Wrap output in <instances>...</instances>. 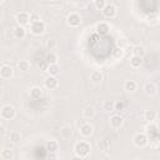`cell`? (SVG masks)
I'll return each mask as SVG.
<instances>
[{
    "instance_id": "obj_1",
    "label": "cell",
    "mask_w": 160,
    "mask_h": 160,
    "mask_svg": "<svg viewBox=\"0 0 160 160\" xmlns=\"http://www.w3.org/2000/svg\"><path fill=\"white\" fill-rule=\"evenodd\" d=\"M91 146L88 141H78L74 145V152L79 156V158H86L90 154Z\"/></svg>"
},
{
    "instance_id": "obj_2",
    "label": "cell",
    "mask_w": 160,
    "mask_h": 160,
    "mask_svg": "<svg viewBox=\"0 0 160 160\" xmlns=\"http://www.w3.org/2000/svg\"><path fill=\"white\" fill-rule=\"evenodd\" d=\"M45 29H46V25H45V22L41 21V20L30 24V31H31V34H34V35H36V36L42 35V34L45 32Z\"/></svg>"
},
{
    "instance_id": "obj_3",
    "label": "cell",
    "mask_w": 160,
    "mask_h": 160,
    "mask_svg": "<svg viewBox=\"0 0 160 160\" xmlns=\"http://www.w3.org/2000/svg\"><path fill=\"white\" fill-rule=\"evenodd\" d=\"M15 108L12 105H4L0 111V115L4 120H12L15 118Z\"/></svg>"
},
{
    "instance_id": "obj_4",
    "label": "cell",
    "mask_w": 160,
    "mask_h": 160,
    "mask_svg": "<svg viewBox=\"0 0 160 160\" xmlns=\"http://www.w3.org/2000/svg\"><path fill=\"white\" fill-rule=\"evenodd\" d=\"M132 142L138 148H145L148 145V142H149V138L145 134H142V132H138L132 138Z\"/></svg>"
},
{
    "instance_id": "obj_5",
    "label": "cell",
    "mask_w": 160,
    "mask_h": 160,
    "mask_svg": "<svg viewBox=\"0 0 160 160\" xmlns=\"http://www.w3.org/2000/svg\"><path fill=\"white\" fill-rule=\"evenodd\" d=\"M66 22H68V25L71 26V28H78V26H80V24H81V16H80L79 14H76V12H71V14L68 15Z\"/></svg>"
},
{
    "instance_id": "obj_6",
    "label": "cell",
    "mask_w": 160,
    "mask_h": 160,
    "mask_svg": "<svg viewBox=\"0 0 160 160\" xmlns=\"http://www.w3.org/2000/svg\"><path fill=\"white\" fill-rule=\"evenodd\" d=\"M18 25H21V26H25L30 22V14L26 12V11H20L16 14V18H15Z\"/></svg>"
},
{
    "instance_id": "obj_7",
    "label": "cell",
    "mask_w": 160,
    "mask_h": 160,
    "mask_svg": "<svg viewBox=\"0 0 160 160\" xmlns=\"http://www.w3.org/2000/svg\"><path fill=\"white\" fill-rule=\"evenodd\" d=\"M102 11V15L105 16V18H108V19H112V18H115L116 16V8L112 5V4H106L105 5V8L101 10Z\"/></svg>"
},
{
    "instance_id": "obj_8",
    "label": "cell",
    "mask_w": 160,
    "mask_h": 160,
    "mask_svg": "<svg viewBox=\"0 0 160 160\" xmlns=\"http://www.w3.org/2000/svg\"><path fill=\"white\" fill-rule=\"evenodd\" d=\"M44 85H45L46 89H49V90H54V89L58 88V85H59V80H58L54 75H49V76L44 80Z\"/></svg>"
},
{
    "instance_id": "obj_9",
    "label": "cell",
    "mask_w": 160,
    "mask_h": 160,
    "mask_svg": "<svg viewBox=\"0 0 160 160\" xmlns=\"http://www.w3.org/2000/svg\"><path fill=\"white\" fill-rule=\"evenodd\" d=\"M12 75H14V69L10 65H6V64L1 65V68H0V76L2 79H5V80L10 79Z\"/></svg>"
},
{
    "instance_id": "obj_10",
    "label": "cell",
    "mask_w": 160,
    "mask_h": 160,
    "mask_svg": "<svg viewBox=\"0 0 160 160\" xmlns=\"http://www.w3.org/2000/svg\"><path fill=\"white\" fill-rule=\"evenodd\" d=\"M80 134L84 136V138H89V136H91L92 135V131H94V128H92V125L91 124H88V122H85V124H82L81 126H80Z\"/></svg>"
},
{
    "instance_id": "obj_11",
    "label": "cell",
    "mask_w": 160,
    "mask_h": 160,
    "mask_svg": "<svg viewBox=\"0 0 160 160\" xmlns=\"http://www.w3.org/2000/svg\"><path fill=\"white\" fill-rule=\"evenodd\" d=\"M109 30H110V26H109L108 22L100 21V22L96 24V32H98L99 35H106V34L109 32Z\"/></svg>"
},
{
    "instance_id": "obj_12",
    "label": "cell",
    "mask_w": 160,
    "mask_h": 160,
    "mask_svg": "<svg viewBox=\"0 0 160 160\" xmlns=\"http://www.w3.org/2000/svg\"><path fill=\"white\" fill-rule=\"evenodd\" d=\"M109 120H110L111 128H114V129H119L124 122V120H122V118L120 115H112V116H110Z\"/></svg>"
},
{
    "instance_id": "obj_13",
    "label": "cell",
    "mask_w": 160,
    "mask_h": 160,
    "mask_svg": "<svg viewBox=\"0 0 160 160\" xmlns=\"http://www.w3.org/2000/svg\"><path fill=\"white\" fill-rule=\"evenodd\" d=\"M144 91L149 96H154L156 94V85L154 82H146L144 86Z\"/></svg>"
},
{
    "instance_id": "obj_14",
    "label": "cell",
    "mask_w": 160,
    "mask_h": 160,
    "mask_svg": "<svg viewBox=\"0 0 160 160\" xmlns=\"http://www.w3.org/2000/svg\"><path fill=\"white\" fill-rule=\"evenodd\" d=\"M41 96H42V90H41V88H39V86L31 88V90H30V98H31L32 100H39V99H41Z\"/></svg>"
},
{
    "instance_id": "obj_15",
    "label": "cell",
    "mask_w": 160,
    "mask_h": 160,
    "mask_svg": "<svg viewBox=\"0 0 160 160\" xmlns=\"http://www.w3.org/2000/svg\"><path fill=\"white\" fill-rule=\"evenodd\" d=\"M141 65H142V58L141 56L132 55V58L130 59V66L132 69H139Z\"/></svg>"
},
{
    "instance_id": "obj_16",
    "label": "cell",
    "mask_w": 160,
    "mask_h": 160,
    "mask_svg": "<svg viewBox=\"0 0 160 160\" xmlns=\"http://www.w3.org/2000/svg\"><path fill=\"white\" fill-rule=\"evenodd\" d=\"M90 80L94 82V84H100L102 81V74L98 70H94L91 74H90Z\"/></svg>"
},
{
    "instance_id": "obj_17",
    "label": "cell",
    "mask_w": 160,
    "mask_h": 160,
    "mask_svg": "<svg viewBox=\"0 0 160 160\" xmlns=\"http://www.w3.org/2000/svg\"><path fill=\"white\" fill-rule=\"evenodd\" d=\"M46 150L49 152H56L59 150V142L56 140H49L46 142Z\"/></svg>"
},
{
    "instance_id": "obj_18",
    "label": "cell",
    "mask_w": 160,
    "mask_h": 160,
    "mask_svg": "<svg viewBox=\"0 0 160 160\" xmlns=\"http://www.w3.org/2000/svg\"><path fill=\"white\" fill-rule=\"evenodd\" d=\"M14 34H15V38H16V39H24L25 35H26V30H25L24 26L18 25V26L14 29Z\"/></svg>"
},
{
    "instance_id": "obj_19",
    "label": "cell",
    "mask_w": 160,
    "mask_h": 160,
    "mask_svg": "<svg viewBox=\"0 0 160 160\" xmlns=\"http://www.w3.org/2000/svg\"><path fill=\"white\" fill-rule=\"evenodd\" d=\"M136 88H138V84H136V81H134V80H126L125 84H124V89H125L128 92L135 91Z\"/></svg>"
},
{
    "instance_id": "obj_20",
    "label": "cell",
    "mask_w": 160,
    "mask_h": 160,
    "mask_svg": "<svg viewBox=\"0 0 160 160\" xmlns=\"http://www.w3.org/2000/svg\"><path fill=\"white\" fill-rule=\"evenodd\" d=\"M156 116H158V114H156V111H154V110H146V111L144 112V119H145L146 121H149V122L155 121V120H156Z\"/></svg>"
},
{
    "instance_id": "obj_21",
    "label": "cell",
    "mask_w": 160,
    "mask_h": 160,
    "mask_svg": "<svg viewBox=\"0 0 160 160\" xmlns=\"http://www.w3.org/2000/svg\"><path fill=\"white\" fill-rule=\"evenodd\" d=\"M0 158L2 160H11V159H14V152L10 149H4L0 152Z\"/></svg>"
},
{
    "instance_id": "obj_22",
    "label": "cell",
    "mask_w": 160,
    "mask_h": 160,
    "mask_svg": "<svg viewBox=\"0 0 160 160\" xmlns=\"http://www.w3.org/2000/svg\"><path fill=\"white\" fill-rule=\"evenodd\" d=\"M45 61H46L48 65H50V64H58V55L55 52H49L45 56Z\"/></svg>"
},
{
    "instance_id": "obj_23",
    "label": "cell",
    "mask_w": 160,
    "mask_h": 160,
    "mask_svg": "<svg viewBox=\"0 0 160 160\" xmlns=\"http://www.w3.org/2000/svg\"><path fill=\"white\" fill-rule=\"evenodd\" d=\"M48 72H49L50 75L56 76V75L60 72V66H59L58 64H50V65L48 66Z\"/></svg>"
},
{
    "instance_id": "obj_24",
    "label": "cell",
    "mask_w": 160,
    "mask_h": 160,
    "mask_svg": "<svg viewBox=\"0 0 160 160\" xmlns=\"http://www.w3.org/2000/svg\"><path fill=\"white\" fill-rule=\"evenodd\" d=\"M94 114H95V111H94V108H92V106H86V108L82 110V116H84L85 119H91V118L94 116Z\"/></svg>"
},
{
    "instance_id": "obj_25",
    "label": "cell",
    "mask_w": 160,
    "mask_h": 160,
    "mask_svg": "<svg viewBox=\"0 0 160 160\" xmlns=\"http://www.w3.org/2000/svg\"><path fill=\"white\" fill-rule=\"evenodd\" d=\"M98 148H99V150H101V151H108L109 148H110V144H109V141H108L106 139H102V140H100V141L98 142Z\"/></svg>"
},
{
    "instance_id": "obj_26",
    "label": "cell",
    "mask_w": 160,
    "mask_h": 160,
    "mask_svg": "<svg viewBox=\"0 0 160 160\" xmlns=\"http://www.w3.org/2000/svg\"><path fill=\"white\" fill-rule=\"evenodd\" d=\"M102 109L105 111H112V110H115V102L111 101V100H106L102 104Z\"/></svg>"
},
{
    "instance_id": "obj_27",
    "label": "cell",
    "mask_w": 160,
    "mask_h": 160,
    "mask_svg": "<svg viewBox=\"0 0 160 160\" xmlns=\"http://www.w3.org/2000/svg\"><path fill=\"white\" fill-rule=\"evenodd\" d=\"M145 49L142 48V46H140V45H136V46H134V49H132V54L134 55H136V56H144L145 55Z\"/></svg>"
},
{
    "instance_id": "obj_28",
    "label": "cell",
    "mask_w": 160,
    "mask_h": 160,
    "mask_svg": "<svg viewBox=\"0 0 160 160\" xmlns=\"http://www.w3.org/2000/svg\"><path fill=\"white\" fill-rule=\"evenodd\" d=\"M18 68L21 71H28L30 69V62L28 60H20L19 64H18Z\"/></svg>"
},
{
    "instance_id": "obj_29",
    "label": "cell",
    "mask_w": 160,
    "mask_h": 160,
    "mask_svg": "<svg viewBox=\"0 0 160 160\" xmlns=\"http://www.w3.org/2000/svg\"><path fill=\"white\" fill-rule=\"evenodd\" d=\"M20 139H21V135H20V132H18V131H11V132L9 134V140H10L11 142H19Z\"/></svg>"
},
{
    "instance_id": "obj_30",
    "label": "cell",
    "mask_w": 160,
    "mask_h": 160,
    "mask_svg": "<svg viewBox=\"0 0 160 160\" xmlns=\"http://www.w3.org/2000/svg\"><path fill=\"white\" fill-rule=\"evenodd\" d=\"M60 132H61V136H62L64 139H69V138L71 136V128H70V126H64V128L60 130Z\"/></svg>"
},
{
    "instance_id": "obj_31",
    "label": "cell",
    "mask_w": 160,
    "mask_h": 160,
    "mask_svg": "<svg viewBox=\"0 0 160 160\" xmlns=\"http://www.w3.org/2000/svg\"><path fill=\"white\" fill-rule=\"evenodd\" d=\"M94 5H95V8L98 10H102L105 8V5H106V1L105 0H95L94 1Z\"/></svg>"
},
{
    "instance_id": "obj_32",
    "label": "cell",
    "mask_w": 160,
    "mask_h": 160,
    "mask_svg": "<svg viewBox=\"0 0 160 160\" xmlns=\"http://www.w3.org/2000/svg\"><path fill=\"white\" fill-rule=\"evenodd\" d=\"M146 130H148L149 134H150V132H151V134H155L156 130H158V126H156V125L154 124V121H152V122H150V124L146 126Z\"/></svg>"
},
{
    "instance_id": "obj_33",
    "label": "cell",
    "mask_w": 160,
    "mask_h": 160,
    "mask_svg": "<svg viewBox=\"0 0 160 160\" xmlns=\"http://www.w3.org/2000/svg\"><path fill=\"white\" fill-rule=\"evenodd\" d=\"M125 109V104L122 102V101H118V102H115V110H124Z\"/></svg>"
},
{
    "instance_id": "obj_34",
    "label": "cell",
    "mask_w": 160,
    "mask_h": 160,
    "mask_svg": "<svg viewBox=\"0 0 160 160\" xmlns=\"http://www.w3.org/2000/svg\"><path fill=\"white\" fill-rule=\"evenodd\" d=\"M40 20V16L36 15V14H32L30 15V22H35V21H39Z\"/></svg>"
},
{
    "instance_id": "obj_35",
    "label": "cell",
    "mask_w": 160,
    "mask_h": 160,
    "mask_svg": "<svg viewBox=\"0 0 160 160\" xmlns=\"http://www.w3.org/2000/svg\"><path fill=\"white\" fill-rule=\"evenodd\" d=\"M121 55H122V50H121V49H116V51H115V55H114V58L119 59V58H121Z\"/></svg>"
},
{
    "instance_id": "obj_36",
    "label": "cell",
    "mask_w": 160,
    "mask_h": 160,
    "mask_svg": "<svg viewBox=\"0 0 160 160\" xmlns=\"http://www.w3.org/2000/svg\"><path fill=\"white\" fill-rule=\"evenodd\" d=\"M49 158H50V159H56V158H58V155H56V152H50Z\"/></svg>"
},
{
    "instance_id": "obj_37",
    "label": "cell",
    "mask_w": 160,
    "mask_h": 160,
    "mask_svg": "<svg viewBox=\"0 0 160 160\" xmlns=\"http://www.w3.org/2000/svg\"><path fill=\"white\" fill-rule=\"evenodd\" d=\"M156 140H158V142L160 144V132H158V136H156Z\"/></svg>"
},
{
    "instance_id": "obj_38",
    "label": "cell",
    "mask_w": 160,
    "mask_h": 160,
    "mask_svg": "<svg viewBox=\"0 0 160 160\" xmlns=\"http://www.w3.org/2000/svg\"><path fill=\"white\" fill-rule=\"evenodd\" d=\"M4 132H5V129H4V126H1V135H4Z\"/></svg>"
},
{
    "instance_id": "obj_39",
    "label": "cell",
    "mask_w": 160,
    "mask_h": 160,
    "mask_svg": "<svg viewBox=\"0 0 160 160\" xmlns=\"http://www.w3.org/2000/svg\"><path fill=\"white\" fill-rule=\"evenodd\" d=\"M0 2H1V4H4V2H5V0H0Z\"/></svg>"
},
{
    "instance_id": "obj_40",
    "label": "cell",
    "mask_w": 160,
    "mask_h": 160,
    "mask_svg": "<svg viewBox=\"0 0 160 160\" xmlns=\"http://www.w3.org/2000/svg\"><path fill=\"white\" fill-rule=\"evenodd\" d=\"M92 1H95V0H92Z\"/></svg>"
}]
</instances>
